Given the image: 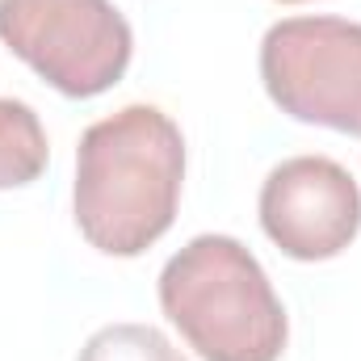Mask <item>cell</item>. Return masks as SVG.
<instances>
[{
	"label": "cell",
	"mask_w": 361,
	"mask_h": 361,
	"mask_svg": "<svg viewBox=\"0 0 361 361\" xmlns=\"http://www.w3.org/2000/svg\"><path fill=\"white\" fill-rule=\"evenodd\" d=\"M185 139L160 105H126L92 122L76 147V227L105 257L147 252L177 219Z\"/></svg>",
	"instance_id": "6da1fadb"
},
{
	"label": "cell",
	"mask_w": 361,
	"mask_h": 361,
	"mask_svg": "<svg viewBox=\"0 0 361 361\" xmlns=\"http://www.w3.org/2000/svg\"><path fill=\"white\" fill-rule=\"evenodd\" d=\"M160 307L202 361H277L290 341L269 273L235 235H193L169 257Z\"/></svg>",
	"instance_id": "7a4b0ae2"
},
{
	"label": "cell",
	"mask_w": 361,
	"mask_h": 361,
	"mask_svg": "<svg viewBox=\"0 0 361 361\" xmlns=\"http://www.w3.org/2000/svg\"><path fill=\"white\" fill-rule=\"evenodd\" d=\"M0 42L80 101L114 89L135 51L130 21L109 0H0Z\"/></svg>",
	"instance_id": "3957f363"
},
{
	"label": "cell",
	"mask_w": 361,
	"mask_h": 361,
	"mask_svg": "<svg viewBox=\"0 0 361 361\" xmlns=\"http://www.w3.org/2000/svg\"><path fill=\"white\" fill-rule=\"evenodd\" d=\"M269 101L307 126L361 139V21L286 17L261 38Z\"/></svg>",
	"instance_id": "277c9868"
},
{
	"label": "cell",
	"mask_w": 361,
	"mask_h": 361,
	"mask_svg": "<svg viewBox=\"0 0 361 361\" xmlns=\"http://www.w3.org/2000/svg\"><path fill=\"white\" fill-rule=\"evenodd\" d=\"M261 227L290 261H332L361 231V189L328 156L281 160L261 185Z\"/></svg>",
	"instance_id": "5b68a950"
},
{
	"label": "cell",
	"mask_w": 361,
	"mask_h": 361,
	"mask_svg": "<svg viewBox=\"0 0 361 361\" xmlns=\"http://www.w3.org/2000/svg\"><path fill=\"white\" fill-rule=\"evenodd\" d=\"M51 147L38 114L25 101L0 97V189H21L47 173Z\"/></svg>",
	"instance_id": "8992f818"
},
{
	"label": "cell",
	"mask_w": 361,
	"mask_h": 361,
	"mask_svg": "<svg viewBox=\"0 0 361 361\" xmlns=\"http://www.w3.org/2000/svg\"><path fill=\"white\" fill-rule=\"evenodd\" d=\"M76 361H185V353L152 324H109L85 341Z\"/></svg>",
	"instance_id": "52a82bcc"
},
{
	"label": "cell",
	"mask_w": 361,
	"mask_h": 361,
	"mask_svg": "<svg viewBox=\"0 0 361 361\" xmlns=\"http://www.w3.org/2000/svg\"><path fill=\"white\" fill-rule=\"evenodd\" d=\"M281 4H302V0H281Z\"/></svg>",
	"instance_id": "ba28073f"
}]
</instances>
